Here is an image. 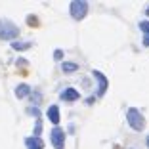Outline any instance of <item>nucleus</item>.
I'll return each mask as SVG.
<instances>
[{"label":"nucleus","mask_w":149,"mask_h":149,"mask_svg":"<svg viewBox=\"0 0 149 149\" xmlns=\"http://www.w3.org/2000/svg\"><path fill=\"white\" fill-rule=\"evenodd\" d=\"M19 36L17 25H13L8 19H0V38L2 40H13Z\"/></svg>","instance_id":"obj_1"},{"label":"nucleus","mask_w":149,"mask_h":149,"mask_svg":"<svg viewBox=\"0 0 149 149\" xmlns=\"http://www.w3.org/2000/svg\"><path fill=\"white\" fill-rule=\"evenodd\" d=\"M126 118H128V124H130L134 130H143V126H145V118H143V115L140 113L138 109H134V107H130L128 109V113H126Z\"/></svg>","instance_id":"obj_2"},{"label":"nucleus","mask_w":149,"mask_h":149,"mask_svg":"<svg viewBox=\"0 0 149 149\" xmlns=\"http://www.w3.org/2000/svg\"><path fill=\"white\" fill-rule=\"evenodd\" d=\"M86 12H88V4L84 0H74V2H71V15H73L74 19H82L84 15H86Z\"/></svg>","instance_id":"obj_3"},{"label":"nucleus","mask_w":149,"mask_h":149,"mask_svg":"<svg viewBox=\"0 0 149 149\" xmlns=\"http://www.w3.org/2000/svg\"><path fill=\"white\" fill-rule=\"evenodd\" d=\"M52 145L56 149H63L65 147V132H63L59 126L52 128Z\"/></svg>","instance_id":"obj_4"},{"label":"nucleus","mask_w":149,"mask_h":149,"mask_svg":"<svg viewBox=\"0 0 149 149\" xmlns=\"http://www.w3.org/2000/svg\"><path fill=\"white\" fill-rule=\"evenodd\" d=\"M94 77L97 79V96H103L107 90V79L103 77V73H100V71H94Z\"/></svg>","instance_id":"obj_5"},{"label":"nucleus","mask_w":149,"mask_h":149,"mask_svg":"<svg viewBox=\"0 0 149 149\" xmlns=\"http://www.w3.org/2000/svg\"><path fill=\"white\" fill-rule=\"evenodd\" d=\"M25 143H27V149H42V147H44V141L40 140V138H36V136L27 138Z\"/></svg>","instance_id":"obj_6"},{"label":"nucleus","mask_w":149,"mask_h":149,"mask_svg":"<svg viewBox=\"0 0 149 149\" xmlns=\"http://www.w3.org/2000/svg\"><path fill=\"white\" fill-rule=\"evenodd\" d=\"M61 100H65V101H77V100H79V92H77L74 88H67V90H63V92H61Z\"/></svg>","instance_id":"obj_7"},{"label":"nucleus","mask_w":149,"mask_h":149,"mask_svg":"<svg viewBox=\"0 0 149 149\" xmlns=\"http://www.w3.org/2000/svg\"><path fill=\"white\" fill-rule=\"evenodd\" d=\"M48 118L52 120L54 124L59 123V107H57V105H52V107L48 109Z\"/></svg>","instance_id":"obj_8"},{"label":"nucleus","mask_w":149,"mask_h":149,"mask_svg":"<svg viewBox=\"0 0 149 149\" xmlns=\"http://www.w3.org/2000/svg\"><path fill=\"white\" fill-rule=\"evenodd\" d=\"M31 94V88L27 86V84H19L17 88H15V96L17 97H25V96H29Z\"/></svg>","instance_id":"obj_9"},{"label":"nucleus","mask_w":149,"mask_h":149,"mask_svg":"<svg viewBox=\"0 0 149 149\" xmlns=\"http://www.w3.org/2000/svg\"><path fill=\"white\" fill-rule=\"evenodd\" d=\"M12 48L13 50H27V48H31V42H13Z\"/></svg>","instance_id":"obj_10"},{"label":"nucleus","mask_w":149,"mask_h":149,"mask_svg":"<svg viewBox=\"0 0 149 149\" xmlns=\"http://www.w3.org/2000/svg\"><path fill=\"white\" fill-rule=\"evenodd\" d=\"M63 71L69 73V71H77V65L74 63H63Z\"/></svg>","instance_id":"obj_11"},{"label":"nucleus","mask_w":149,"mask_h":149,"mask_svg":"<svg viewBox=\"0 0 149 149\" xmlns=\"http://www.w3.org/2000/svg\"><path fill=\"white\" fill-rule=\"evenodd\" d=\"M140 29L145 33V35H149V21H141L140 23Z\"/></svg>","instance_id":"obj_12"},{"label":"nucleus","mask_w":149,"mask_h":149,"mask_svg":"<svg viewBox=\"0 0 149 149\" xmlns=\"http://www.w3.org/2000/svg\"><path fill=\"white\" fill-rule=\"evenodd\" d=\"M54 56H56V59H61V57H63V52H61V50H57Z\"/></svg>","instance_id":"obj_13"},{"label":"nucleus","mask_w":149,"mask_h":149,"mask_svg":"<svg viewBox=\"0 0 149 149\" xmlns=\"http://www.w3.org/2000/svg\"><path fill=\"white\" fill-rule=\"evenodd\" d=\"M143 46H147V48H149V35L143 36Z\"/></svg>","instance_id":"obj_14"},{"label":"nucleus","mask_w":149,"mask_h":149,"mask_svg":"<svg viewBox=\"0 0 149 149\" xmlns=\"http://www.w3.org/2000/svg\"><path fill=\"white\" fill-rule=\"evenodd\" d=\"M147 147H149V138H147Z\"/></svg>","instance_id":"obj_15"}]
</instances>
